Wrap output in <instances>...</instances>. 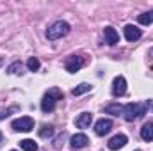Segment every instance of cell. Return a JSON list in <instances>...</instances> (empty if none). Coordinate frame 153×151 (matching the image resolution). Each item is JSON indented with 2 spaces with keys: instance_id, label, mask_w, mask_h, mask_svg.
<instances>
[{
  "instance_id": "12",
  "label": "cell",
  "mask_w": 153,
  "mask_h": 151,
  "mask_svg": "<svg viewBox=\"0 0 153 151\" xmlns=\"http://www.w3.org/2000/svg\"><path fill=\"white\" fill-rule=\"evenodd\" d=\"M141 137H143V141L152 142L153 141V123L143 124V128H141Z\"/></svg>"
},
{
  "instance_id": "9",
  "label": "cell",
  "mask_w": 153,
  "mask_h": 151,
  "mask_svg": "<svg viewBox=\"0 0 153 151\" xmlns=\"http://www.w3.org/2000/svg\"><path fill=\"white\" fill-rule=\"evenodd\" d=\"M141 36H143V32H141V29L139 27H135V25H126L125 27V38H126V41H137V39H141Z\"/></svg>"
},
{
  "instance_id": "7",
  "label": "cell",
  "mask_w": 153,
  "mask_h": 151,
  "mask_svg": "<svg viewBox=\"0 0 153 151\" xmlns=\"http://www.w3.org/2000/svg\"><path fill=\"white\" fill-rule=\"evenodd\" d=\"M112 130V121L111 119H100L96 124H94V132H96V135H107L109 132Z\"/></svg>"
},
{
  "instance_id": "15",
  "label": "cell",
  "mask_w": 153,
  "mask_h": 151,
  "mask_svg": "<svg viewBox=\"0 0 153 151\" xmlns=\"http://www.w3.org/2000/svg\"><path fill=\"white\" fill-rule=\"evenodd\" d=\"M53 133H55V130H53V126H50V124H45V126H41V130H39V137H41V139H50V137H53Z\"/></svg>"
},
{
  "instance_id": "3",
  "label": "cell",
  "mask_w": 153,
  "mask_h": 151,
  "mask_svg": "<svg viewBox=\"0 0 153 151\" xmlns=\"http://www.w3.org/2000/svg\"><path fill=\"white\" fill-rule=\"evenodd\" d=\"M11 128H13L14 132H30V130L34 128V119H32V117H29V115L18 117V119H14V121H13Z\"/></svg>"
},
{
  "instance_id": "27",
  "label": "cell",
  "mask_w": 153,
  "mask_h": 151,
  "mask_svg": "<svg viewBox=\"0 0 153 151\" xmlns=\"http://www.w3.org/2000/svg\"><path fill=\"white\" fill-rule=\"evenodd\" d=\"M11 151H16V150H11Z\"/></svg>"
},
{
  "instance_id": "20",
  "label": "cell",
  "mask_w": 153,
  "mask_h": 151,
  "mask_svg": "<svg viewBox=\"0 0 153 151\" xmlns=\"http://www.w3.org/2000/svg\"><path fill=\"white\" fill-rule=\"evenodd\" d=\"M48 96H52L55 101H59V100H62L64 98V94H62V91L61 89H57V87H52V89H48V93H46Z\"/></svg>"
},
{
  "instance_id": "16",
  "label": "cell",
  "mask_w": 153,
  "mask_h": 151,
  "mask_svg": "<svg viewBox=\"0 0 153 151\" xmlns=\"http://www.w3.org/2000/svg\"><path fill=\"white\" fill-rule=\"evenodd\" d=\"M87 91H91V84L82 82L80 85H76L75 89L71 91V94H73V96H80V94H84V93H87Z\"/></svg>"
},
{
  "instance_id": "18",
  "label": "cell",
  "mask_w": 153,
  "mask_h": 151,
  "mask_svg": "<svg viewBox=\"0 0 153 151\" xmlns=\"http://www.w3.org/2000/svg\"><path fill=\"white\" fill-rule=\"evenodd\" d=\"M105 112L112 114V115H123V105H117V103L107 105V107H105Z\"/></svg>"
},
{
  "instance_id": "26",
  "label": "cell",
  "mask_w": 153,
  "mask_h": 151,
  "mask_svg": "<svg viewBox=\"0 0 153 151\" xmlns=\"http://www.w3.org/2000/svg\"><path fill=\"white\" fill-rule=\"evenodd\" d=\"M2 62H4V57H0V66H2Z\"/></svg>"
},
{
  "instance_id": "25",
  "label": "cell",
  "mask_w": 153,
  "mask_h": 151,
  "mask_svg": "<svg viewBox=\"0 0 153 151\" xmlns=\"http://www.w3.org/2000/svg\"><path fill=\"white\" fill-rule=\"evenodd\" d=\"M150 57H153V48L150 50Z\"/></svg>"
},
{
  "instance_id": "23",
  "label": "cell",
  "mask_w": 153,
  "mask_h": 151,
  "mask_svg": "<svg viewBox=\"0 0 153 151\" xmlns=\"http://www.w3.org/2000/svg\"><path fill=\"white\" fill-rule=\"evenodd\" d=\"M16 110H18V107H11V109H5V110H0V119L7 117L11 112H16Z\"/></svg>"
},
{
  "instance_id": "13",
  "label": "cell",
  "mask_w": 153,
  "mask_h": 151,
  "mask_svg": "<svg viewBox=\"0 0 153 151\" xmlns=\"http://www.w3.org/2000/svg\"><path fill=\"white\" fill-rule=\"evenodd\" d=\"M53 109H55V100H53L52 96L45 94V98H43V101H41V110H43V112H52Z\"/></svg>"
},
{
  "instance_id": "8",
  "label": "cell",
  "mask_w": 153,
  "mask_h": 151,
  "mask_svg": "<svg viewBox=\"0 0 153 151\" xmlns=\"http://www.w3.org/2000/svg\"><path fill=\"white\" fill-rule=\"evenodd\" d=\"M128 142V139H126V135H123V133H117V135H114L109 142H107V146H109V150H119V148H123L125 144Z\"/></svg>"
},
{
  "instance_id": "22",
  "label": "cell",
  "mask_w": 153,
  "mask_h": 151,
  "mask_svg": "<svg viewBox=\"0 0 153 151\" xmlns=\"http://www.w3.org/2000/svg\"><path fill=\"white\" fill-rule=\"evenodd\" d=\"M66 137H68V133H66V132H62V133H61V135L55 139V142H53V148H55V150H59V148L62 146V142H64V139H66Z\"/></svg>"
},
{
  "instance_id": "19",
  "label": "cell",
  "mask_w": 153,
  "mask_h": 151,
  "mask_svg": "<svg viewBox=\"0 0 153 151\" xmlns=\"http://www.w3.org/2000/svg\"><path fill=\"white\" fill-rule=\"evenodd\" d=\"M7 73H9V75H18V73L22 75V62H20V61L13 62V64L7 68Z\"/></svg>"
},
{
  "instance_id": "6",
  "label": "cell",
  "mask_w": 153,
  "mask_h": 151,
  "mask_svg": "<svg viewBox=\"0 0 153 151\" xmlns=\"http://www.w3.org/2000/svg\"><path fill=\"white\" fill-rule=\"evenodd\" d=\"M70 144H71L73 150H82V148H85V146L89 144V139H87L85 133H75V135L70 139Z\"/></svg>"
},
{
  "instance_id": "2",
  "label": "cell",
  "mask_w": 153,
  "mask_h": 151,
  "mask_svg": "<svg viewBox=\"0 0 153 151\" xmlns=\"http://www.w3.org/2000/svg\"><path fill=\"white\" fill-rule=\"evenodd\" d=\"M146 110H148L146 103H144V105H139V103H126V105L123 107V117H125L126 121H135L137 117L144 115Z\"/></svg>"
},
{
  "instance_id": "4",
  "label": "cell",
  "mask_w": 153,
  "mask_h": 151,
  "mask_svg": "<svg viewBox=\"0 0 153 151\" xmlns=\"http://www.w3.org/2000/svg\"><path fill=\"white\" fill-rule=\"evenodd\" d=\"M82 66H84V59L78 57V55H71V57H68V61H66V71H68V73H76Z\"/></svg>"
},
{
  "instance_id": "24",
  "label": "cell",
  "mask_w": 153,
  "mask_h": 151,
  "mask_svg": "<svg viewBox=\"0 0 153 151\" xmlns=\"http://www.w3.org/2000/svg\"><path fill=\"white\" fill-rule=\"evenodd\" d=\"M2 142H4V135L0 133V144H2Z\"/></svg>"
},
{
  "instance_id": "21",
  "label": "cell",
  "mask_w": 153,
  "mask_h": 151,
  "mask_svg": "<svg viewBox=\"0 0 153 151\" xmlns=\"http://www.w3.org/2000/svg\"><path fill=\"white\" fill-rule=\"evenodd\" d=\"M39 66H41V62H39L38 57H30V59L27 61V68H29L30 71H38Z\"/></svg>"
},
{
  "instance_id": "11",
  "label": "cell",
  "mask_w": 153,
  "mask_h": 151,
  "mask_svg": "<svg viewBox=\"0 0 153 151\" xmlns=\"http://www.w3.org/2000/svg\"><path fill=\"white\" fill-rule=\"evenodd\" d=\"M91 121H93V114L91 112H82L75 119V124H76V128H87V126L91 124Z\"/></svg>"
},
{
  "instance_id": "17",
  "label": "cell",
  "mask_w": 153,
  "mask_h": 151,
  "mask_svg": "<svg viewBox=\"0 0 153 151\" xmlns=\"http://www.w3.org/2000/svg\"><path fill=\"white\" fill-rule=\"evenodd\" d=\"M20 148L25 151H36L38 150V144L32 141V139H23L22 142H20Z\"/></svg>"
},
{
  "instance_id": "5",
  "label": "cell",
  "mask_w": 153,
  "mask_h": 151,
  "mask_svg": "<svg viewBox=\"0 0 153 151\" xmlns=\"http://www.w3.org/2000/svg\"><path fill=\"white\" fill-rule=\"evenodd\" d=\"M126 93V80L125 76H116L114 82H112V94L114 96H123Z\"/></svg>"
},
{
  "instance_id": "14",
  "label": "cell",
  "mask_w": 153,
  "mask_h": 151,
  "mask_svg": "<svg viewBox=\"0 0 153 151\" xmlns=\"http://www.w3.org/2000/svg\"><path fill=\"white\" fill-rule=\"evenodd\" d=\"M137 21L141 25H152L153 23V11H148V13H143L137 16Z\"/></svg>"
},
{
  "instance_id": "10",
  "label": "cell",
  "mask_w": 153,
  "mask_h": 151,
  "mask_svg": "<svg viewBox=\"0 0 153 151\" xmlns=\"http://www.w3.org/2000/svg\"><path fill=\"white\" fill-rule=\"evenodd\" d=\"M103 34H105V43H109L111 46H114V44L119 43V34L116 32V29L105 27V29H103Z\"/></svg>"
},
{
  "instance_id": "1",
  "label": "cell",
  "mask_w": 153,
  "mask_h": 151,
  "mask_svg": "<svg viewBox=\"0 0 153 151\" xmlns=\"http://www.w3.org/2000/svg\"><path fill=\"white\" fill-rule=\"evenodd\" d=\"M68 32H70V23L59 20V21H55V23H52V25L48 27V30H46V38L50 39V41H57V39L64 38Z\"/></svg>"
}]
</instances>
